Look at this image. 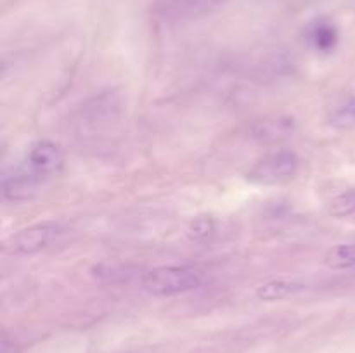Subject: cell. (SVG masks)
<instances>
[{"label":"cell","mask_w":355,"mask_h":353,"mask_svg":"<svg viewBox=\"0 0 355 353\" xmlns=\"http://www.w3.org/2000/svg\"><path fill=\"white\" fill-rule=\"evenodd\" d=\"M227 0H155L151 14L162 24H182L217 12Z\"/></svg>","instance_id":"obj_3"},{"label":"cell","mask_w":355,"mask_h":353,"mask_svg":"<svg viewBox=\"0 0 355 353\" xmlns=\"http://www.w3.org/2000/svg\"><path fill=\"white\" fill-rule=\"evenodd\" d=\"M121 111L120 97L114 92H101L89 97L82 107L76 111L78 123L83 127H96L99 123H107L114 120Z\"/></svg>","instance_id":"obj_6"},{"label":"cell","mask_w":355,"mask_h":353,"mask_svg":"<svg viewBox=\"0 0 355 353\" xmlns=\"http://www.w3.org/2000/svg\"><path fill=\"white\" fill-rule=\"evenodd\" d=\"M305 38L314 51L321 52V54H331L338 45L340 33L335 23H331L326 17H321V19H315L309 24L307 30H305Z\"/></svg>","instance_id":"obj_9"},{"label":"cell","mask_w":355,"mask_h":353,"mask_svg":"<svg viewBox=\"0 0 355 353\" xmlns=\"http://www.w3.org/2000/svg\"><path fill=\"white\" fill-rule=\"evenodd\" d=\"M329 125L338 130H347V128L355 127V96L347 99L345 102L338 104L335 109L331 111L328 118Z\"/></svg>","instance_id":"obj_14"},{"label":"cell","mask_w":355,"mask_h":353,"mask_svg":"<svg viewBox=\"0 0 355 353\" xmlns=\"http://www.w3.org/2000/svg\"><path fill=\"white\" fill-rule=\"evenodd\" d=\"M329 213L336 218H355V187L354 189L343 190L335 196L329 203Z\"/></svg>","instance_id":"obj_15"},{"label":"cell","mask_w":355,"mask_h":353,"mask_svg":"<svg viewBox=\"0 0 355 353\" xmlns=\"http://www.w3.org/2000/svg\"><path fill=\"white\" fill-rule=\"evenodd\" d=\"M300 159L290 149H277L260 158L246 173V179L259 185H277L293 179Z\"/></svg>","instance_id":"obj_2"},{"label":"cell","mask_w":355,"mask_h":353,"mask_svg":"<svg viewBox=\"0 0 355 353\" xmlns=\"http://www.w3.org/2000/svg\"><path fill=\"white\" fill-rule=\"evenodd\" d=\"M295 132V121L291 118H266L255 121L248 128V137L259 142H277L281 138L290 137Z\"/></svg>","instance_id":"obj_8"},{"label":"cell","mask_w":355,"mask_h":353,"mask_svg":"<svg viewBox=\"0 0 355 353\" xmlns=\"http://www.w3.org/2000/svg\"><path fill=\"white\" fill-rule=\"evenodd\" d=\"M307 289L305 282L295 279H274L269 282H263L262 286H259L257 289V296L260 300L266 301H276V300H284L288 296H293V294L300 293V291Z\"/></svg>","instance_id":"obj_11"},{"label":"cell","mask_w":355,"mask_h":353,"mask_svg":"<svg viewBox=\"0 0 355 353\" xmlns=\"http://www.w3.org/2000/svg\"><path fill=\"white\" fill-rule=\"evenodd\" d=\"M40 183V180L26 166L6 170L2 175V197L6 201H12V203L28 201L30 197H33Z\"/></svg>","instance_id":"obj_7"},{"label":"cell","mask_w":355,"mask_h":353,"mask_svg":"<svg viewBox=\"0 0 355 353\" xmlns=\"http://www.w3.org/2000/svg\"><path fill=\"white\" fill-rule=\"evenodd\" d=\"M205 272L193 265H163L146 270L141 279L142 289L151 296H177L203 286Z\"/></svg>","instance_id":"obj_1"},{"label":"cell","mask_w":355,"mask_h":353,"mask_svg":"<svg viewBox=\"0 0 355 353\" xmlns=\"http://www.w3.org/2000/svg\"><path fill=\"white\" fill-rule=\"evenodd\" d=\"M66 163L64 151L55 142L42 138V141L33 142L26 152L24 166L37 176L40 182L58 176L62 172Z\"/></svg>","instance_id":"obj_5"},{"label":"cell","mask_w":355,"mask_h":353,"mask_svg":"<svg viewBox=\"0 0 355 353\" xmlns=\"http://www.w3.org/2000/svg\"><path fill=\"white\" fill-rule=\"evenodd\" d=\"M217 234V221L211 217H198L187 227L186 235L191 242H207Z\"/></svg>","instance_id":"obj_13"},{"label":"cell","mask_w":355,"mask_h":353,"mask_svg":"<svg viewBox=\"0 0 355 353\" xmlns=\"http://www.w3.org/2000/svg\"><path fill=\"white\" fill-rule=\"evenodd\" d=\"M324 263L331 270L355 269V244H336L324 255Z\"/></svg>","instance_id":"obj_12"},{"label":"cell","mask_w":355,"mask_h":353,"mask_svg":"<svg viewBox=\"0 0 355 353\" xmlns=\"http://www.w3.org/2000/svg\"><path fill=\"white\" fill-rule=\"evenodd\" d=\"M2 353H16L14 352V345H10L7 339H3V343H2Z\"/></svg>","instance_id":"obj_16"},{"label":"cell","mask_w":355,"mask_h":353,"mask_svg":"<svg viewBox=\"0 0 355 353\" xmlns=\"http://www.w3.org/2000/svg\"><path fill=\"white\" fill-rule=\"evenodd\" d=\"M64 225L55 220L28 225L7 239L6 251L12 253V255H35V253L54 244L64 234Z\"/></svg>","instance_id":"obj_4"},{"label":"cell","mask_w":355,"mask_h":353,"mask_svg":"<svg viewBox=\"0 0 355 353\" xmlns=\"http://www.w3.org/2000/svg\"><path fill=\"white\" fill-rule=\"evenodd\" d=\"M146 270L132 263H99L94 265L90 273L96 280L104 284H125L134 280L135 277L142 279Z\"/></svg>","instance_id":"obj_10"}]
</instances>
